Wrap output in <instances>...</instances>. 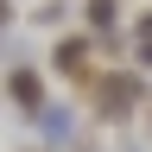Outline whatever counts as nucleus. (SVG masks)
Returning <instances> with one entry per match:
<instances>
[{"instance_id":"obj_1","label":"nucleus","mask_w":152,"mask_h":152,"mask_svg":"<svg viewBox=\"0 0 152 152\" xmlns=\"http://www.w3.org/2000/svg\"><path fill=\"white\" fill-rule=\"evenodd\" d=\"M13 102H19V108H38V76H32V70L13 76Z\"/></svg>"}]
</instances>
